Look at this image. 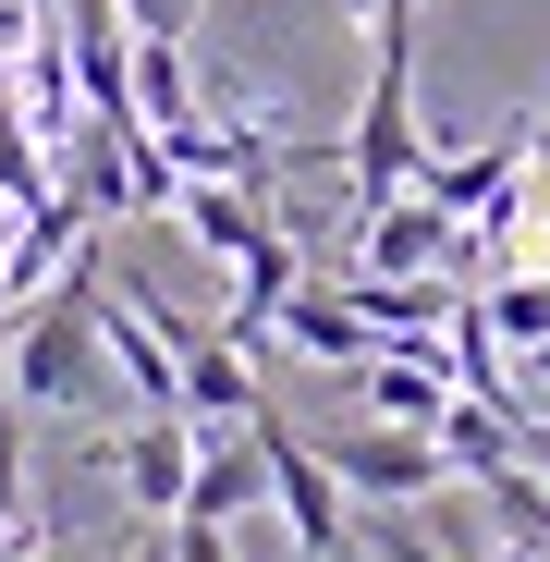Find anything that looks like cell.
<instances>
[{
  "label": "cell",
  "instance_id": "obj_17",
  "mask_svg": "<svg viewBox=\"0 0 550 562\" xmlns=\"http://www.w3.org/2000/svg\"><path fill=\"white\" fill-rule=\"evenodd\" d=\"M526 380H550V342H538V355H526Z\"/></svg>",
  "mask_w": 550,
  "mask_h": 562
},
{
  "label": "cell",
  "instance_id": "obj_14",
  "mask_svg": "<svg viewBox=\"0 0 550 562\" xmlns=\"http://www.w3.org/2000/svg\"><path fill=\"white\" fill-rule=\"evenodd\" d=\"M380 562H465V550H440V538H416V526H380Z\"/></svg>",
  "mask_w": 550,
  "mask_h": 562
},
{
  "label": "cell",
  "instance_id": "obj_5",
  "mask_svg": "<svg viewBox=\"0 0 550 562\" xmlns=\"http://www.w3.org/2000/svg\"><path fill=\"white\" fill-rule=\"evenodd\" d=\"M452 257H465V221L440 196H392V209L355 221V269H380V281H416V269H452Z\"/></svg>",
  "mask_w": 550,
  "mask_h": 562
},
{
  "label": "cell",
  "instance_id": "obj_20",
  "mask_svg": "<svg viewBox=\"0 0 550 562\" xmlns=\"http://www.w3.org/2000/svg\"><path fill=\"white\" fill-rule=\"evenodd\" d=\"M538 135H550V123H538Z\"/></svg>",
  "mask_w": 550,
  "mask_h": 562
},
{
  "label": "cell",
  "instance_id": "obj_8",
  "mask_svg": "<svg viewBox=\"0 0 550 562\" xmlns=\"http://www.w3.org/2000/svg\"><path fill=\"white\" fill-rule=\"evenodd\" d=\"M257 502H269V452H257V428H245V440H197L183 526H233V514H257Z\"/></svg>",
  "mask_w": 550,
  "mask_h": 562
},
{
  "label": "cell",
  "instance_id": "obj_12",
  "mask_svg": "<svg viewBox=\"0 0 550 562\" xmlns=\"http://www.w3.org/2000/svg\"><path fill=\"white\" fill-rule=\"evenodd\" d=\"M478 306H490L502 355H538V342H550V269H490V281H478Z\"/></svg>",
  "mask_w": 550,
  "mask_h": 562
},
{
  "label": "cell",
  "instance_id": "obj_2",
  "mask_svg": "<svg viewBox=\"0 0 550 562\" xmlns=\"http://www.w3.org/2000/svg\"><path fill=\"white\" fill-rule=\"evenodd\" d=\"M416 171H428V135H416V49H380V74H367V111H355V135H343L355 221H367V209H392V196H416Z\"/></svg>",
  "mask_w": 550,
  "mask_h": 562
},
{
  "label": "cell",
  "instance_id": "obj_15",
  "mask_svg": "<svg viewBox=\"0 0 550 562\" xmlns=\"http://www.w3.org/2000/svg\"><path fill=\"white\" fill-rule=\"evenodd\" d=\"M37 25H49V0H0V49H25Z\"/></svg>",
  "mask_w": 550,
  "mask_h": 562
},
{
  "label": "cell",
  "instance_id": "obj_7",
  "mask_svg": "<svg viewBox=\"0 0 550 562\" xmlns=\"http://www.w3.org/2000/svg\"><path fill=\"white\" fill-rule=\"evenodd\" d=\"M269 330H282L294 355H318V367H367V355H380V330L355 318V294H343V281H294Z\"/></svg>",
  "mask_w": 550,
  "mask_h": 562
},
{
  "label": "cell",
  "instance_id": "obj_11",
  "mask_svg": "<svg viewBox=\"0 0 550 562\" xmlns=\"http://www.w3.org/2000/svg\"><path fill=\"white\" fill-rule=\"evenodd\" d=\"M171 221L197 233L209 257H257L269 233H282V221H269V196H257V183H183V196H171Z\"/></svg>",
  "mask_w": 550,
  "mask_h": 562
},
{
  "label": "cell",
  "instance_id": "obj_4",
  "mask_svg": "<svg viewBox=\"0 0 550 562\" xmlns=\"http://www.w3.org/2000/svg\"><path fill=\"white\" fill-rule=\"evenodd\" d=\"M318 452H330V477H343L355 502H428V490L452 477V452H440L428 428H392V416H380V428H343V440H318Z\"/></svg>",
  "mask_w": 550,
  "mask_h": 562
},
{
  "label": "cell",
  "instance_id": "obj_16",
  "mask_svg": "<svg viewBox=\"0 0 550 562\" xmlns=\"http://www.w3.org/2000/svg\"><path fill=\"white\" fill-rule=\"evenodd\" d=\"M380 13V49H416V0H367Z\"/></svg>",
  "mask_w": 550,
  "mask_h": 562
},
{
  "label": "cell",
  "instance_id": "obj_6",
  "mask_svg": "<svg viewBox=\"0 0 550 562\" xmlns=\"http://www.w3.org/2000/svg\"><path fill=\"white\" fill-rule=\"evenodd\" d=\"M111 477L135 490V514H183V477H197V416H135L123 440H111Z\"/></svg>",
  "mask_w": 550,
  "mask_h": 562
},
{
  "label": "cell",
  "instance_id": "obj_19",
  "mask_svg": "<svg viewBox=\"0 0 550 562\" xmlns=\"http://www.w3.org/2000/svg\"><path fill=\"white\" fill-rule=\"evenodd\" d=\"M0 562H49V550H0Z\"/></svg>",
  "mask_w": 550,
  "mask_h": 562
},
{
  "label": "cell",
  "instance_id": "obj_9",
  "mask_svg": "<svg viewBox=\"0 0 550 562\" xmlns=\"http://www.w3.org/2000/svg\"><path fill=\"white\" fill-rule=\"evenodd\" d=\"M355 380H367V416H392V428H440L452 392H465V380H452V355H367Z\"/></svg>",
  "mask_w": 550,
  "mask_h": 562
},
{
  "label": "cell",
  "instance_id": "obj_1",
  "mask_svg": "<svg viewBox=\"0 0 550 562\" xmlns=\"http://www.w3.org/2000/svg\"><path fill=\"white\" fill-rule=\"evenodd\" d=\"M111 342H99V257H74L49 294L13 318V404H99Z\"/></svg>",
  "mask_w": 550,
  "mask_h": 562
},
{
  "label": "cell",
  "instance_id": "obj_10",
  "mask_svg": "<svg viewBox=\"0 0 550 562\" xmlns=\"http://www.w3.org/2000/svg\"><path fill=\"white\" fill-rule=\"evenodd\" d=\"M526 147H538V123H514V135H490V147H465V159H440V147H428V171H416V196H440L452 221H478V209L502 196V183L526 171Z\"/></svg>",
  "mask_w": 550,
  "mask_h": 562
},
{
  "label": "cell",
  "instance_id": "obj_3",
  "mask_svg": "<svg viewBox=\"0 0 550 562\" xmlns=\"http://www.w3.org/2000/svg\"><path fill=\"white\" fill-rule=\"evenodd\" d=\"M245 428H257V452H269V502H282L294 550H306V562H355V526H343V477H330V452H318L282 404H257Z\"/></svg>",
  "mask_w": 550,
  "mask_h": 562
},
{
  "label": "cell",
  "instance_id": "obj_18",
  "mask_svg": "<svg viewBox=\"0 0 550 562\" xmlns=\"http://www.w3.org/2000/svg\"><path fill=\"white\" fill-rule=\"evenodd\" d=\"M135 562H171V538H147V550H135Z\"/></svg>",
  "mask_w": 550,
  "mask_h": 562
},
{
  "label": "cell",
  "instance_id": "obj_13",
  "mask_svg": "<svg viewBox=\"0 0 550 562\" xmlns=\"http://www.w3.org/2000/svg\"><path fill=\"white\" fill-rule=\"evenodd\" d=\"M171 562H233V526H183L171 514Z\"/></svg>",
  "mask_w": 550,
  "mask_h": 562
}]
</instances>
